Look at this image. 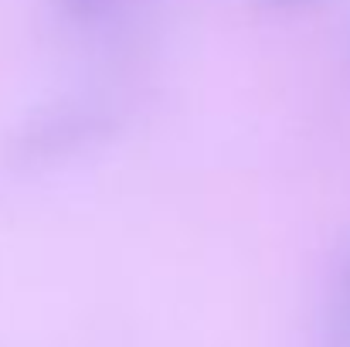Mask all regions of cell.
I'll return each mask as SVG.
<instances>
[{"instance_id":"6da1fadb","label":"cell","mask_w":350,"mask_h":347,"mask_svg":"<svg viewBox=\"0 0 350 347\" xmlns=\"http://www.w3.org/2000/svg\"><path fill=\"white\" fill-rule=\"evenodd\" d=\"M106 119L96 113L92 106L85 110H58V113L41 116L31 129H27V153L34 157H55V153H68L75 146H82L89 136L103 133Z\"/></svg>"},{"instance_id":"7a4b0ae2","label":"cell","mask_w":350,"mask_h":347,"mask_svg":"<svg viewBox=\"0 0 350 347\" xmlns=\"http://www.w3.org/2000/svg\"><path fill=\"white\" fill-rule=\"evenodd\" d=\"M65 3V10L72 14V17H82V21H92V17H103V14H109L113 7H119L122 0H62Z\"/></svg>"},{"instance_id":"3957f363","label":"cell","mask_w":350,"mask_h":347,"mask_svg":"<svg viewBox=\"0 0 350 347\" xmlns=\"http://www.w3.org/2000/svg\"><path fill=\"white\" fill-rule=\"evenodd\" d=\"M330 347H350V279H347V300H344V310L334 324V334H330Z\"/></svg>"},{"instance_id":"277c9868","label":"cell","mask_w":350,"mask_h":347,"mask_svg":"<svg viewBox=\"0 0 350 347\" xmlns=\"http://www.w3.org/2000/svg\"><path fill=\"white\" fill-rule=\"evenodd\" d=\"M269 3H275V7H289V3H299V0H269Z\"/></svg>"}]
</instances>
